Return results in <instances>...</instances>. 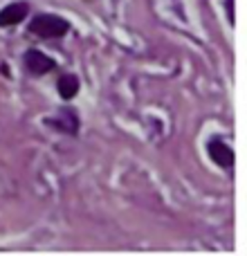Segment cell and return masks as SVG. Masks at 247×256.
Returning <instances> with one entry per match:
<instances>
[{
  "label": "cell",
  "mask_w": 247,
  "mask_h": 256,
  "mask_svg": "<svg viewBox=\"0 0 247 256\" xmlns=\"http://www.w3.org/2000/svg\"><path fill=\"white\" fill-rule=\"evenodd\" d=\"M68 30H70V25L61 16H52V14H40L30 22L32 34H38L43 38H61L68 34Z\"/></svg>",
  "instance_id": "1"
},
{
  "label": "cell",
  "mask_w": 247,
  "mask_h": 256,
  "mask_svg": "<svg viewBox=\"0 0 247 256\" xmlns=\"http://www.w3.org/2000/svg\"><path fill=\"white\" fill-rule=\"evenodd\" d=\"M25 68L32 72V74H45V72H50L54 68V61L48 56V54H43L40 50H30V52L25 54Z\"/></svg>",
  "instance_id": "2"
},
{
  "label": "cell",
  "mask_w": 247,
  "mask_h": 256,
  "mask_svg": "<svg viewBox=\"0 0 247 256\" xmlns=\"http://www.w3.org/2000/svg\"><path fill=\"white\" fill-rule=\"evenodd\" d=\"M27 16V4L25 2H14L7 4V7L0 12V27H12L22 22Z\"/></svg>",
  "instance_id": "3"
},
{
  "label": "cell",
  "mask_w": 247,
  "mask_h": 256,
  "mask_svg": "<svg viewBox=\"0 0 247 256\" xmlns=\"http://www.w3.org/2000/svg\"><path fill=\"white\" fill-rule=\"evenodd\" d=\"M207 148H209V158H212L218 166H225L227 168V166H232V164H234V150H232L227 144L214 140V142H209Z\"/></svg>",
  "instance_id": "4"
},
{
  "label": "cell",
  "mask_w": 247,
  "mask_h": 256,
  "mask_svg": "<svg viewBox=\"0 0 247 256\" xmlns=\"http://www.w3.org/2000/svg\"><path fill=\"white\" fill-rule=\"evenodd\" d=\"M48 124L58 128L61 132H70V135H74L79 130V120H76L74 110H61V115L56 120H48Z\"/></svg>",
  "instance_id": "5"
},
{
  "label": "cell",
  "mask_w": 247,
  "mask_h": 256,
  "mask_svg": "<svg viewBox=\"0 0 247 256\" xmlns=\"http://www.w3.org/2000/svg\"><path fill=\"white\" fill-rule=\"evenodd\" d=\"M76 92H79V79L74 74H66L58 79V94L63 99H72Z\"/></svg>",
  "instance_id": "6"
},
{
  "label": "cell",
  "mask_w": 247,
  "mask_h": 256,
  "mask_svg": "<svg viewBox=\"0 0 247 256\" xmlns=\"http://www.w3.org/2000/svg\"><path fill=\"white\" fill-rule=\"evenodd\" d=\"M230 16H232V22H234V0H230Z\"/></svg>",
  "instance_id": "7"
}]
</instances>
